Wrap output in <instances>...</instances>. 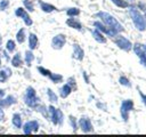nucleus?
Here are the masks:
<instances>
[{"label":"nucleus","instance_id":"c756f323","mask_svg":"<svg viewBox=\"0 0 146 137\" xmlns=\"http://www.w3.org/2000/svg\"><path fill=\"white\" fill-rule=\"evenodd\" d=\"M119 82H120V84H122V86H124V87H131V83H130V81H129V79L127 78V76H124V75H121L120 78H119Z\"/></svg>","mask_w":146,"mask_h":137},{"label":"nucleus","instance_id":"1a4fd4ad","mask_svg":"<svg viewBox=\"0 0 146 137\" xmlns=\"http://www.w3.org/2000/svg\"><path fill=\"white\" fill-rule=\"evenodd\" d=\"M39 127H40V124L36 120H30L23 124L22 129H23V132L25 135H30L32 132H36L39 130Z\"/></svg>","mask_w":146,"mask_h":137},{"label":"nucleus","instance_id":"f3484780","mask_svg":"<svg viewBox=\"0 0 146 137\" xmlns=\"http://www.w3.org/2000/svg\"><path fill=\"white\" fill-rule=\"evenodd\" d=\"M10 63H11V66H13V67H16V68L21 67V66L23 65V63H24V59L22 58L21 53H16V54L11 57Z\"/></svg>","mask_w":146,"mask_h":137},{"label":"nucleus","instance_id":"9b49d317","mask_svg":"<svg viewBox=\"0 0 146 137\" xmlns=\"http://www.w3.org/2000/svg\"><path fill=\"white\" fill-rule=\"evenodd\" d=\"M78 126H79V128H80L83 132H91V131L94 130L91 120H90L88 116H81V118L79 119Z\"/></svg>","mask_w":146,"mask_h":137},{"label":"nucleus","instance_id":"ea45409f","mask_svg":"<svg viewBox=\"0 0 146 137\" xmlns=\"http://www.w3.org/2000/svg\"><path fill=\"white\" fill-rule=\"evenodd\" d=\"M5 91H6L5 89H0V98L3 97V96H6V92Z\"/></svg>","mask_w":146,"mask_h":137},{"label":"nucleus","instance_id":"c85d7f7f","mask_svg":"<svg viewBox=\"0 0 146 137\" xmlns=\"http://www.w3.org/2000/svg\"><path fill=\"white\" fill-rule=\"evenodd\" d=\"M23 5H24V8L27 9L29 11H34V5H33V1L32 0H23Z\"/></svg>","mask_w":146,"mask_h":137},{"label":"nucleus","instance_id":"a211bd4d","mask_svg":"<svg viewBox=\"0 0 146 137\" xmlns=\"http://www.w3.org/2000/svg\"><path fill=\"white\" fill-rule=\"evenodd\" d=\"M39 5H40V9L43 11V13H47V14H50L55 10H57V8L51 5V3H48V2H44V1H39Z\"/></svg>","mask_w":146,"mask_h":137},{"label":"nucleus","instance_id":"c03bdc74","mask_svg":"<svg viewBox=\"0 0 146 137\" xmlns=\"http://www.w3.org/2000/svg\"><path fill=\"white\" fill-rule=\"evenodd\" d=\"M0 46H1V35H0Z\"/></svg>","mask_w":146,"mask_h":137},{"label":"nucleus","instance_id":"4c0bfd02","mask_svg":"<svg viewBox=\"0 0 146 137\" xmlns=\"http://www.w3.org/2000/svg\"><path fill=\"white\" fill-rule=\"evenodd\" d=\"M138 9H141V10H146V5L144 2H139L138 3Z\"/></svg>","mask_w":146,"mask_h":137},{"label":"nucleus","instance_id":"f8f14e48","mask_svg":"<svg viewBox=\"0 0 146 137\" xmlns=\"http://www.w3.org/2000/svg\"><path fill=\"white\" fill-rule=\"evenodd\" d=\"M16 103H17V99L14 95H7V96H3L0 98V106L3 108L10 107L11 105H14Z\"/></svg>","mask_w":146,"mask_h":137},{"label":"nucleus","instance_id":"393cba45","mask_svg":"<svg viewBox=\"0 0 146 137\" xmlns=\"http://www.w3.org/2000/svg\"><path fill=\"white\" fill-rule=\"evenodd\" d=\"M47 96H48V100L50 103H57L58 102V96L55 94V91H52L50 88L47 89Z\"/></svg>","mask_w":146,"mask_h":137},{"label":"nucleus","instance_id":"7ed1b4c3","mask_svg":"<svg viewBox=\"0 0 146 137\" xmlns=\"http://www.w3.org/2000/svg\"><path fill=\"white\" fill-rule=\"evenodd\" d=\"M39 97L36 96V91L32 86H29L25 90L24 94V103L31 107V108H35L39 105Z\"/></svg>","mask_w":146,"mask_h":137},{"label":"nucleus","instance_id":"9d476101","mask_svg":"<svg viewBox=\"0 0 146 137\" xmlns=\"http://www.w3.org/2000/svg\"><path fill=\"white\" fill-rule=\"evenodd\" d=\"M66 43V37L65 34L63 33H59V34H56L52 39H51V47L56 50H59L62 49Z\"/></svg>","mask_w":146,"mask_h":137},{"label":"nucleus","instance_id":"2eb2a0df","mask_svg":"<svg viewBox=\"0 0 146 137\" xmlns=\"http://www.w3.org/2000/svg\"><path fill=\"white\" fill-rule=\"evenodd\" d=\"M11 124L15 129H21L23 127V119H22V115L17 112H15L11 116Z\"/></svg>","mask_w":146,"mask_h":137},{"label":"nucleus","instance_id":"6ab92c4d","mask_svg":"<svg viewBox=\"0 0 146 137\" xmlns=\"http://www.w3.org/2000/svg\"><path fill=\"white\" fill-rule=\"evenodd\" d=\"M91 35H92V38L97 41V42H99V43H106V38H105V35H104V33H102L100 31H98L97 29H94L92 31H91Z\"/></svg>","mask_w":146,"mask_h":137},{"label":"nucleus","instance_id":"4468645a","mask_svg":"<svg viewBox=\"0 0 146 137\" xmlns=\"http://www.w3.org/2000/svg\"><path fill=\"white\" fill-rule=\"evenodd\" d=\"M66 25L71 29H74V30H78V31H82V24L79 19L74 18V17H70L66 19Z\"/></svg>","mask_w":146,"mask_h":137},{"label":"nucleus","instance_id":"5701e85b","mask_svg":"<svg viewBox=\"0 0 146 137\" xmlns=\"http://www.w3.org/2000/svg\"><path fill=\"white\" fill-rule=\"evenodd\" d=\"M25 39H26L25 29H24V27H21V29L17 31V33H16V41H17L18 43H23V42L25 41Z\"/></svg>","mask_w":146,"mask_h":137},{"label":"nucleus","instance_id":"dca6fc26","mask_svg":"<svg viewBox=\"0 0 146 137\" xmlns=\"http://www.w3.org/2000/svg\"><path fill=\"white\" fill-rule=\"evenodd\" d=\"M38 46H39V39H38L36 34L30 32V34H29V49L34 50L38 48Z\"/></svg>","mask_w":146,"mask_h":137},{"label":"nucleus","instance_id":"39448f33","mask_svg":"<svg viewBox=\"0 0 146 137\" xmlns=\"http://www.w3.org/2000/svg\"><path fill=\"white\" fill-rule=\"evenodd\" d=\"M133 110V100L132 99H124L122 103H121V106H120V113H121V116L123 119L124 122L128 121L129 119V113Z\"/></svg>","mask_w":146,"mask_h":137},{"label":"nucleus","instance_id":"e433bc0d","mask_svg":"<svg viewBox=\"0 0 146 137\" xmlns=\"http://www.w3.org/2000/svg\"><path fill=\"white\" fill-rule=\"evenodd\" d=\"M5 120V111H3V107L0 106V122Z\"/></svg>","mask_w":146,"mask_h":137},{"label":"nucleus","instance_id":"f257e3e1","mask_svg":"<svg viewBox=\"0 0 146 137\" xmlns=\"http://www.w3.org/2000/svg\"><path fill=\"white\" fill-rule=\"evenodd\" d=\"M96 16L99 17L100 21H102L107 27L115 30L117 33L123 32L124 29H123V26L121 25V23H119V21H117L113 15H111L110 13H106V11H98V13L96 14Z\"/></svg>","mask_w":146,"mask_h":137},{"label":"nucleus","instance_id":"cd10ccee","mask_svg":"<svg viewBox=\"0 0 146 137\" xmlns=\"http://www.w3.org/2000/svg\"><path fill=\"white\" fill-rule=\"evenodd\" d=\"M115 6H117V7H120V8H128L130 5H129V2L127 1V0H111Z\"/></svg>","mask_w":146,"mask_h":137},{"label":"nucleus","instance_id":"20e7f679","mask_svg":"<svg viewBox=\"0 0 146 137\" xmlns=\"http://www.w3.org/2000/svg\"><path fill=\"white\" fill-rule=\"evenodd\" d=\"M48 114H49V118H50L51 122L55 126H60L63 123V121H64V114H63L62 110L56 108L54 105H49L48 106Z\"/></svg>","mask_w":146,"mask_h":137},{"label":"nucleus","instance_id":"412c9836","mask_svg":"<svg viewBox=\"0 0 146 137\" xmlns=\"http://www.w3.org/2000/svg\"><path fill=\"white\" fill-rule=\"evenodd\" d=\"M72 91H73L72 87H71L68 83H65V84L60 88V90H59V95H60L62 98H66V97H68V96L71 95Z\"/></svg>","mask_w":146,"mask_h":137},{"label":"nucleus","instance_id":"473e14b6","mask_svg":"<svg viewBox=\"0 0 146 137\" xmlns=\"http://www.w3.org/2000/svg\"><path fill=\"white\" fill-rule=\"evenodd\" d=\"M9 7V0H0V10L3 11Z\"/></svg>","mask_w":146,"mask_h":137},{"label":"nucleus","instance_id":"aec40b11","mask_svg":"<svg viewBox=\"0 0 146 137\" xmlns=\"http://www.w3.org/2000/svg\"><path fill=\"white\" fill-rule=\"evenodd\" d=\"M11 76V70L9 67H5L0 70V83H5Z\"/></svg>","mask_w":146,"mask_h":137},{"label":"nucleus","instance_id":"2f4dec72","mask_svg":"<svg viewBox=\"0 0 146 137\" xmlns=\"http://www.w3.org/2000/svg\"><path fill=\"white\" fill-rule=\"evenodd\" d=\"M68 121H70V124H71V127L73 128V131H76L79 126H78V122H76L75 118H74L73 115H70V116H68Z\"/></svg>","mask_w":146,"mask_h":137},{"label":"nucleus","instance_id":"6e6552de","mask_svg":"<svg viewBox=\"0 0 146 137\" xmlns=\"http://www.w3.org/2000/svg\"><path fill=\"white\" fill-rule=\"evenodd\" d=\"M94 26H95V29H97L98 31H100L102 33H104L105 35H107V37H115L116 34H117V32L115 31V30H113V29H110V27H107L102 21L99 22V21H96V22H94Z\"/></svg>","mask_w":146,"mask_h":137},{"label":"nucleus","instance_id":"c9c22d12","mask_svg":"<svg viewBox=\"0 0 146 137\" xmlns=\"http://www.w3.org/2000/svg\"><path fill=\"white\" fill-rule=\"evenodd\" d=\"M139 95H140V98H141V102H143V104L146 106V95H145V94H143L140 90H139Z\"/></svg>","mask_w":146,"mask_h":137},{"label":"nucleus","instance_id":"423d86ee","mask_svg":"<svg viewBox=\"0 0 146 137\" xmlns=\"http://www.w3.org/2000/svg\"><path fill=\"white\" fill-rule=\"evenodd\" d=\"M114 42H115V45H116L120 49H122V50H124V51H130V50L132 49V43H131V41H130L129 39H127L125 37L119 34V33L114 37Z\"/></svg>","mask_w":146,"mask_h":137},{"label":"nucleus","instance_id":"7c9ffc66","mask_svg":"<svg viewBox=\"0 0 146 137\" xmlns=\"http://www.w3.org/2000/svg\"><path fill=\"white\" fill-rule=\"evenodd\" d=\"M36 70H38V72H39L41 75H43V76H49L50 73H51L48 68H46V67H43V66H38Z\"/></svg>","mask_w":146,"mask_h":137},{"label":"nucleus","instance_id":"f03ea898","mask_svg":"<svg viewBox=\"0 0 146 137\" xmlns=\"http://www.w3.org/2000/svg\"><path fill=\"white\" fill-rule=\"evenodd\" d=\"M128 8H129V14H130V17L132 19L135 27L140 32L145 31L146 30V21L144 18V16L140 14V11L138 10V8L135 6H129Z\"/></svg>","mask_w":146,"mask_h":137},{"label":"nucleus","instance_id":"58836bf2","mask_svg":"<svg viewBox=\"0 0 146 137\" xmlns=\"http://www.w3.org/2000/svg\"><path fill=\"white\" fill-rule=\"evenodd\" d=\"M82 75H83V79H84V81H86V83H89V78H88V75H87V73H86V72H82Z\"/></svg>","mask_w":146,"mask_h":137},{"label":"nucleus","instance_id":"b1692460","mask_svg":"<svg viewBox=\"0 0 146 137\" xmlns=\"http://www.w3.org/2000/svg\"><path fill=\"white\" fill-rule=\"evenodd\" d=\"M6 50H7L9 54H11V53H14V51L16 50V42H15L13 39H9V40L6 42Z\"/></svg>","mask_w":146,"mask_h":137},{"label":"nucleus","instance_id":"72a5a7b5","mask_svg":"<svg viewBox=\"0 0 146 137\" xmlns=\"http://www.w3.org/2000/svg\"><path fill=\"white\" fill-rule=\"evenodd\" d=\"M66 83H68L71 87H72V89H76V82H75V79L73 78V76H70L68 79H67V82Z\"/></svg>","mask_w":146,"mask_h":137},{"label":"nucleus","instance_id":"0eeeda50","mask_svg":"<svg viewBox=\"0 0 146 137\" xmlns=\"http://www.w3.org/2000/svg\"><path fill=\"white\" fill-rule=\"evenodd\" d=\"M15 15H16L18 18H22V21L24 22V24H25L26 26H31V25L33 24V21H32L31 16L29 15V13H27V10H26L25 8H23V7L16 8V9H15Z\"/></svg>","mask_w":146,"mask_h":137},{"label":"nucleus","instance_id":"79ce46f5","mask_svg":"<svg viewBox=\"0 0 146 137\" xmlns=\"http://www.w3.org/2000/svg\"><path fill=\"white\" fill-rule=\"evenodd\" d=\"M127 1H130V2H133V1H136V0H127Z\"/></svg>","mask_w":146,"mask_h":137},{"label":"nucleus","instance_id":"37998d69","mask_svg":"<svg viewBox=\"0 0 146 137\" xmlns=\"http://www.w3.org/2000/svg\"><path fill=\"white\" fill-rule=\"evenodd\" d=\"M1 64H2V62H1V58H0V66H1Z\"/></svg>","mask_w":146,"mask_h":137},{"label":"nucleus","instance_id":"f704fd0d","mask_svg":"<svg viewBox=\"0 0 146 137\" xmlns=\"http://www.w3.org/2000/svg\"><path fill=\"white\" fill-rule=\"evenodd\" d=\"M138 57H139L140 64H141L143 66H145V67H146V51H144L143 54H140Z\"/></svg>","mask_w":146,"mask_h":137},{"label":"nucleus","instance_id":"ddd939ff","mask_svg":"<svg viewBox=\"0 0 146 137\" xmlns=\"http://www.w3.org/2000/svg\"><path fill=\"white\" fill-rule=\"evenodd\" d=\"M72 57L76 61H82L83 57H84V51L83 49L80 47V45L78 43H73V54H72Z\"/></svg>","mask_w":146,"mask_h":137},{"label":"nucleus","instance_id":"a19ab883","mask_svg":"<svg viewBox=\"0 0 146 137\" xmlns=\"http://www.w3.org/2000/svg\"><path fill=\"white\" fill-rule=\"evenodd\" d=\"M144 18H145V21H146V10H145V15H144Z\"/></svg>","mask_w":146,"mask_h":137},{"label":"nucleus","instance_id":"4be33fe9","mask_svg":"<svg viewBox=\"0 0 146 137\" xmlns=\"http://www.w3.org/2000/svg\"><path fill=\"white\" fill-rule=\"evenodd\" d=\"M33 61H34V54H33V51L31 49L26 50L25 51V55H24V63L26 64V66H31Z\"/></svg>","mask_w":146,"mask_h":137},{"label":"nucleus","instance_id":"bb28decb","mask_svg":"<svg viewBox=\"0 0 146 137\" xmlns=\"http://www.w3.org/2000/svg\"><path fill=\"white\" fill-rule=\"evenodd\" d=\"M66 15L68 17H75V16H79L80 15V9L76 8V7H72V8H68L66 10Z\"/></svg>","mask_w":146,"mask_h":137},{"label":"nucleus","instance_id":"a878e982","mask_svg":"<svg viewBox=\"0 0 146 137\" xmlns=\"http://www.w3.org/2000/svg\"><path fill=\"white\" fill-rule=\"evenodd\" d=\"M48 78H49V79H50V80H51L54 83H59V82H62V81H63V79H64L62 74H58V73H52V72L50 73V75H49Z\"/></svg>","mask_w":146,"mask_h":137}]
</instances>
